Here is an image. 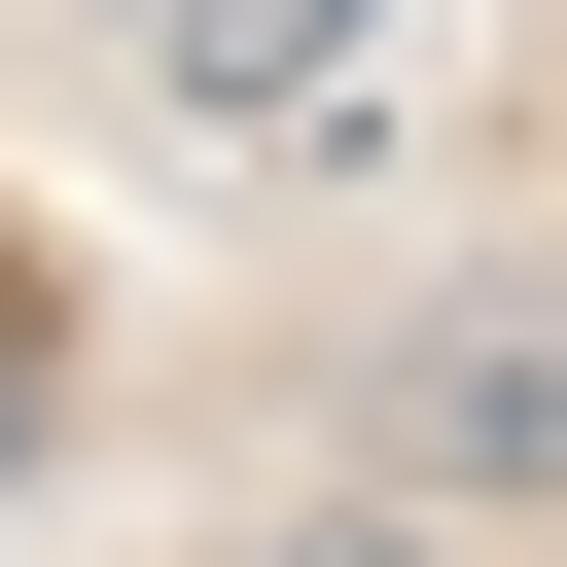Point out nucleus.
Here are the masks:
<instances>
[{"label":"nucleus","instance_id":"1","mask_svg":"<svg viewBox=\"0 0 567 567\" xmlns=\"http://www.w3.org/2000/svg\"><path fill=\"white\" fill-rule=\"evenodd\" d=\"M390 425H425V461H496V496H567V284L425 319V354H390Z\"/></svg>","mask_w":567,"mask_h":567},{"label":"nucleus","instance_id":"2","mask_svg":"<svg viewBox=\"0 0 567 567\" xmlns=\"http://www.w3.org/2000/svg\"><path fill=\"white\" fill-rule=\"evenodd\" d=\"M142 71H177V106H319V71H354V0H142Z\"/></svg>","mask_w":567,"mask_h":567},{"label":"nucleus","instance_id":"3","mask_svg":"<svg viewBox=\"0 0 567 567\" xmlns=\"http://www.w3.org/2000/svg\"><path fill=\"white\" fill-rule=\"evenodd\" d=\"M284 567H390V532H284Z\"/></svg>","mask_w":567,"mask_h":567}]
</instances>
